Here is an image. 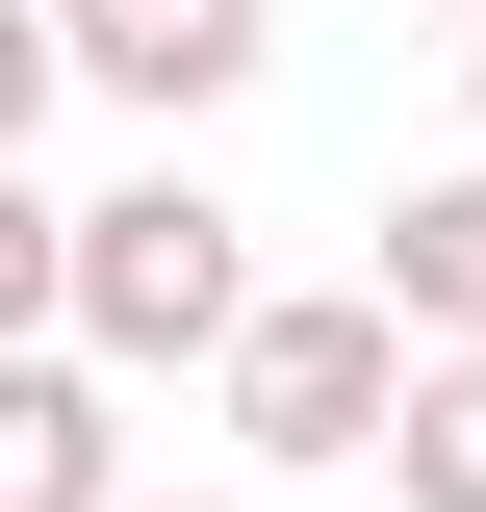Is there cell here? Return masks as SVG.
Segmentation results:
<instances>
[{"instance_id":"277c9868","label":"cell","mask_w":486,"mask_h":512,"mask_svg":"<svg viewBox=\"0 0 486 512\" xmlns=\"http://www.w3.org/2000/svg\"><path fill=\"white\" fill-rule=\"evenodd\" d=\"M359 308L410 333V359H486V154H461V180H410V205H384V256H359Z\"/></svg>"},{"instance_id":"9c48e42d","label":"cell","mask_w":486,"mask_h":512,"mask_svg":"<svg viewBox=\"0 0 486 512\" xmlns=\"http://www.w3.org/2000/svg\"><path fill=\"white\" fill-rule=\"evenodd\" d=\"M128 512H231V487H128Z\"/></svg>"},{"instance_id":"ba28073f","label":"cell","mask_w":486,"mask_h":512,"mask_svg":"<svg viewBox=\"0 0 486 512\" xmlns=\"http://www.w3.org/2000/svg\"><path fill=\"white\" fill-rule=\"evenodd\" d=\"M26 128H52V26L0 0V180H26Z\"/></svg>"},{"instance_id":"30bf717a","label":"cell","mask_w":486,"mask_h":512,"mask_svg":"<svg viewBox=\"0 0 486 512\" xmlns=\"http://www.w3.org/2000/svg\"><path fill=\"white\" fill-rule=\"evenodd\" d=\"M461 128H486V26H461Z\"/></svg>"},{"instance_id":"8992f818","label":"cell","mask_w":486,"mask_h":512,"mask_svg":"<svg viewBox=\"0 0 486 512\" xmlns=\"http://www.w3.org/2000/svg\"><path fill=\"white\" fill-rule=\"evenodd\" d=\"M384 512H486V359H410V384H384Z\"/></svg>"},{"instance_id":"5b68a950","label":"cell","mask_w":486,"mask_h":512,"mask_svg":"<svg viewBox=\"0 0 486 512\" xmlns=\"http://www.w3.org/2000/svg\"><path fill=\"white\" fill-rule=\"evenodd\" d=\"M0 512H128V384L0 359Z\"/></svg>"},{"instance_id":"7a4b0ae2","label":"cell","mask_w":486,"mask_h":512,"mask_svg":"<svg viewBox=\"0 0 486 512\" xmlns=\"http://www.w3.org/2000/svg\"><path fill=\"white\" fill-rule=\"evenodd\" d=\"M205 384H231V461H282V487H307V461H384V384H410V333H384L359 282H256Z\"/></svg>"},{"instance_id":"8fae6325","label":"cell","mask_w":486,"mask_h":512,"mask_svg":"<svg viewBox=\"0 0 486 512\" xmlns=\"http://www.w3.org/2000/svg\"><path fill=\"white\" fill-rule=\"evenodd\" d=\"M435 26H486V0H435Z\"/></svg>"},{"instance_id":"3957f363","label":"cell","mask_w":486,"mask_h":512,"mask_svg":"<svg viewBox=\"0 0 486 512\" xmlns=\"http://www.w3.org/2000/svg\"><path fill=\"white\" fill-rule=\"evenodd\" d=\"M26 26H52V103H128V128L256 103V52H282V0H26Z\"/></svg>"},{"instance_id":"6da1fadb","label":"cell","mask_w":486,"mask_h":512,"mask_svg":"<svg viewBox=\"0 0 486 512\" xmlns=\"http://www.w3.org/2000/svg\"><path fill=\"white\" fill-rule=\"evenodd\" d=\"M231 308H256V231L180 180V154L103 180V205H52V359H77V384H205Z\"/></svg>"},{"instance_id":"52a82bcc","label":"cell","mask_w":486,"mask_h":512,"mask_svg":"<svg viewBox=\"0 0 486 512\" xmlns=\"http://www.w3.org/2000/svg\"><path fill=\"white\" fill-rule=\"evenodd\" d=\"M0 359H52V180H0Z\"/></svg>"}]
</instances>
